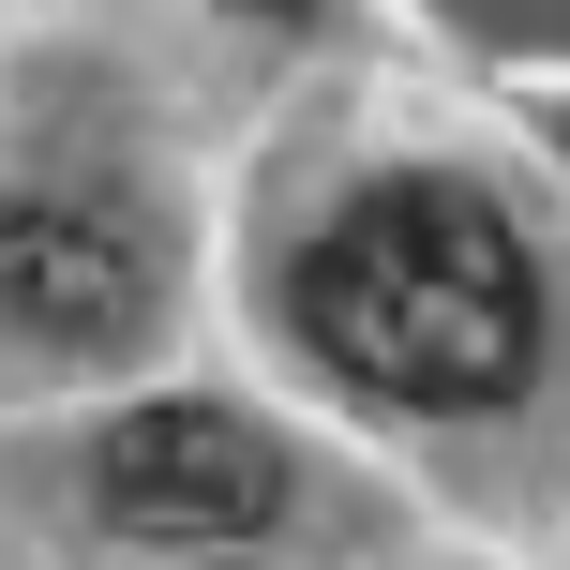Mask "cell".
I'll use <instances>...</instances> for the list:
<instances>
[{"instance_id": "obj_4", "label": "cell", "mask_w": 570, "mask_h": 570, "mask_svg": "<svg viewBox=\"0 0 570 570\" xmlns=\"http://www.w3.org/2000/svg\"><path fill=\"white\" fill-rule=\"evenodd\" d=\"M226 16H256V30H301V16H331V0H226Z\"/></svg>"}, {"instance_id": "obj_5", "label": "cell", "mask_w": 570, "mask_h": 570, "mask_svg": "<svg viewBox=\"0 0 570 570\" xmlns=\"http://www.w3.org/2000/svg\"><path fill=\"white\" fill-rule=\"evenodd\" d=\"M210 570H226V556H210Z\"/></svg>"}, {"instance_id": "obj_1", "label": "cell", "mask_w": 570, "mask_h": 570, "mask_svg": "<svg viewBox=\"0 0 570 570\" xmlns=\"http://www.w3.org/2000/svg\"><path fill=\"white\" fill-rule=\"evenodd\" d=\"M285 301L331 375H361L375 405H421V421H481L541 375V256L465 180H375L361 210L301 240Z\"/></svg>"}, {"instance_id": "obj_3", "label": "cell", "mask_w": 570, "mask_h": 570, "mask_svg": "<svg viewBox=\"0 0 570 570\" xmlns=\"http://www.w3.org/2000/svg\"><path fill=\"white\" fill-rule=\"evenodd\" d=\"M106 525H136V541H256L285 511V451L256 421H226V405H136V421L106 435Z\"/></svg>"}, {"instance_id": "obj_2", "label": "cell", "mask_w": 570, "mask_h": 570, "mask_svg": "<svg viewBox=\"0 0 570 570\" xmlns=\"http://www.w3.org/2000/svg\"><path fill=\"white\" fill-rule=\"evenodd\" d=\"M166 256L106 180H0V331H30L46 361H106L150 331Z\"/></svg>"}]
</instances>
